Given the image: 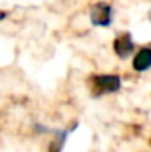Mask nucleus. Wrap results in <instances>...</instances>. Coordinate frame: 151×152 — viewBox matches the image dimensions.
I'll return each instance as SVG.
<instances>
[{
	"label": "nucleus",
	"mask_w": 151,
	"mask_h": 152,
	"mask_svg": "<svg viewBox=\"0 0 151 152\" xmlns=\"http://www.w3.org/2000/svg\"><path fill=\"white\" fill-rule=\"evenodd\" d=\"M91 86L94 97H99L104 94L117 92L122 86V81L119 75H94L91 78Z\"/></svg>",
	"instance_id": "1"
},
{
	"label": "nucleus",
	"mask_w": 151,
	"mask_h": 152,
	"mask_svg": "<svg viewBox=\"0 0 151 152\" xmlns=\"http://www.w3.org/2000/svg\"><path fill=\"white\" fill-rule=\"evenodd\" d=\"M112 7L106 2H98L91 7L89 10V20H91L93 26H99V28H107L112 23Z\"/></svg>",
	"instance_id": "2"
},
{
	"label": "nucleus",
	"mask_w": 151,
	"mask_h": 152,
	"mask_svg": "<svg viewBox=\"0 0 151 152\" xmlns=\"http://www.w3.org/2000/svg\"><path fill=\"white\" fill-rule=\"evenodd\" d=\"M114 52L120 60H125L133 53L135 50V44H133V39H132L130 32H125V34H120L114 39Z\"/></svg>",
	"instance_id": "3"
},
{
	"label": "nucleus",
	"mask_w": 151,
	"mask_h": 152,
	"mask_svg": "<svg viewBox=\"0 0 151 152\" xmlns=\"http://www.w3.org/2000/svg\"><path fill=\"white\" fill-rule=\"evenodd\" d=\"M150 66H151V49L150 47H141L133 58V70L138 71V73H143V71L150 70Z\"/></svg>",
	"instance_id": "4"
},
{
	"label": "nucleus",
	"mask_w": 151,
	"mask_h": 152,
	"mask_svg": "<svg viewBox=\"0 0 151 152\" xmlns=\"http://www.w3.org/2000/svg\"><path fill=\"white\" fill-rule=\"evenodd\" d=\"M75 126H77V125H75ZM75 126H73V128H68V129H62V131H57V137L49 144V152H62L63 144H65L68 134L75 129Z\"/></svg>",
	"instance_id": "5"
},
{
	"label": "nucleus",
	"mask_w": 151,
	"mask_h": 152,
	"mask_svg": "<svg viewBox=\"0 0 151 152\" xmlns=\"http://www.w3.org/2000/svg\"><path fill=\"white\" fill-rule=\"evenodd\" d=\"M5 16H7V12H2V13H0V20H3Z\"/></svg>",
	"instance_id": "6"
}]
</instances>
